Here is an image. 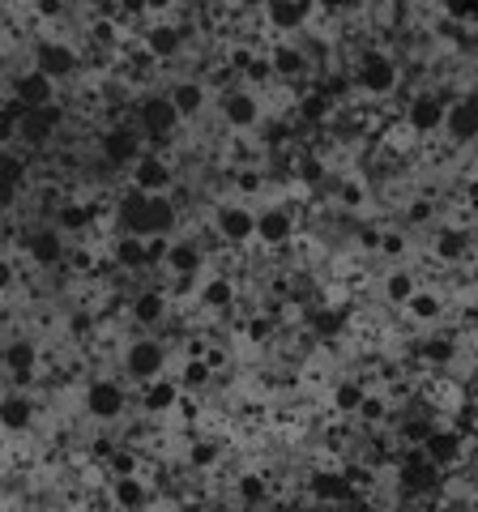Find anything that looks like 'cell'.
<instances>
[{"instance_id": "obj_1", "label": "cell", "mask_w": 478, "mask_h": 512, "mask_svg": "<svg viewBox=\"0 0 478 512\" xmlns=\"http://www.w3.org/2000/svg\"><path fill=\"white\" fill-rule=\"evenodd\" d=\"M350 82H355L359 94H368V99H389L397 82H402V69H397V60L385 47H363L355 69H350Z\"/></svg>"}, {"instance_id": "obj_2", "label": "cell", "mask_w": 478, "mask_h": 512, "mask_svg": "<svg viewBox=\"0 0 478 512\" xmlns=\"http://www.w3.org/2000/svg\"><path fill=\"white\" fill-rule=\"evenodd\" d=\"M449 94L444 90H414L406 107H402V120L414 128L419 137H436L444 133V116H449Z\"/></svg>"}, {"instance_id": "obj_3", "label": "cell", "mask_w": 478, "mask_h": 512, "mask_svg": "<svg viewBox=\"0 0 478 512\" xmlns=\"http://www.w3.org/2000/svg\"><path fill=\"white\" fill-rule=\"evenodd\" d=\"M214 231L227 248H244L257 239V210L244 201H222L218 214H214Z\"/></svg>"}, {"instance_id": "obj_4", "label": "cell", "mask_w": 478, "mask_h": 512, "mask_svg": "<svg viewBox=\"0 0 478 512\" xmlns=\"http://www.w3.org/2000/svg\"><path fill=\"white\" fill-rule=\"evenodd\" d=\"M137 128H141V137H150V141H167L175 128H180V111H175L171 94H146V99L137 103Z\"/></svg>"}, {"instance_id": "obj_5", "label": "cell", "mask_w": 478, "mask_h": 512, "mask_svg": "<svg viewBox=\"0 0 478 512\" xmlns=\"http://www.w3.org/2000/svg\"><path fill=\"white\" fill-rule=\"evenodd\" d=\"M69 120V111L60 107V103H47V107H30L22 111V120H18V141H26V146H47L60 128H65Z\"/></svg>"}, {"instance_id": "obj_6", "label": "cell", "mask_w": 478, "mask_h": 512, "mask_svg": "<svg viewBox=\"0 0 478 512\" xmlns=\"http://www.w3.org/2000/svg\"><path fill=\"white\" fill-rule=\"evenodd\" d=\"M466 448H470V436L461 431L457 423H436V431L423 440V453L436 461L440 470H453L461 466V457H466Z\"/></svg>"}, {"instance_id": "obj_7", "label": "cell", "mask_w": 478, "mask_h": 512, "mask_svg": "<svg viewBox=\"0 0 478 512\" xmlns=\"http://www.w3.org/2000/svg\"><path fill=\"white\" fill-rule=\"evenodd\" d=\"M124 406H129V397H124V384L120 380H90L86 384V414L94 423H116Z\"/></svg>"}, {"instance_id": "obj_8", "label": "cell", "mask_w": 478, "mask_h": 512, "mask_svg": "<svg viewBox=\"0 0 478 512\" xmlns=\"http://www.w3.org/2000/svg\"><path fill=\"white\" fill-rule=\"evenodd\" d=\"M141 128H129V124H116V128H103V137H99V154H103V163L107 167H133L141 154V141L146 137H137Z\"/></svg>"}, {"instance_id": "obj_9", "label": "cell", "mask_w": 478, "mask_h": 512, "mask_svg": "<svg viewBox=\"0 0 478 512\" xmlns=\"http://www.w3.org/2000/svg\"><path fill=\"white\" fill-rule=\"evenodd\" d=\"M163 367H167V346L154 342V338H137V342H129V350H124V372H129L137 384L163 376Z\"/></svg>"}, {"instance_id": "obj_10", "label": "cell", "mask_w": 478, "mask_h": 512, "mask_svg": "<svg viewBox=\"0 0 478 512\" xmlns=\"http://www.w3.org/2000/svg\"><path fill=\"white\" fill-rule=\"evenodd\" d=\"M218 111H222V124L239 128V133H248V128L261 124V99H257V90H244V86H231L227 94H222Z\"/></svg>"}, {"instance_id": "obj_11", "label": "cell", "mask_w": 478, "mask_h": 512, "mask_svg": "<svg viewBox=\"0 0 478 512\" xmlns=\"http://www.w3.org/2000/svg\"><path fill=\"white\" fill-rule=\"evenodd\" d=\"M312 5L316 0H265L261 22L265 30H278V35H295L312 22Z\"/></svg>"}, {"instance_id": "obj_12", "label": "cell", "mask_w": 478, "mask_h": 512, "mask_svg": "<svg viewBox=\"0 0 478 512\" xmlns=\"http://www.w3.org/2000/svg\"><path fill=\"white\" fill-rule=\"evenodd\" d=\"M35 69H43L52 82H69V77H77V69H82V56H77V47L60 43V39H43L35 47Z\"/></svg>"}, {"instance_id": "obj_13", "label": "cell", "mask_w": 478, "mask_h": 512, "mask_svg": "<svg viewBox=\"0 0 478 512\" xmlns=\"http://www.w3.org/2000/svg\"><path fill=\"white\" fill-rule=\"evenodd\" d=\"M56 86L60 82H52L43 69L30 64V69H22L18 77H13V99H18L26 111L30 107H47V103H56Z\"/></svg>"}, {"instance_id": "obj_14", "label": "cell", "mask_w": 478, "mask_h": 512, "mask_svg": "<svg viewBox=\"0 0 478 512\" xmlns=\"http://www.w3.org/2000/svg\"><path fill=\"white\" fill-rule=\"evenodd\" d=\"M184 402V384L171 380V376H154L141 384V410L154 414V419H163V414H171L175 406Z\"/></svg>"}, {"instance_id": "obj_15", "label": "cell", "mask_w": 478, "mask_h": 512, "mask_svg": "<svg viewBox=\"0 0 478 512\" xmlns=\"http://www.w3.org/2000/svg\"><path fill=\"white\" fill-rule=\"evenodd\" d=\"M257 239L265 248H286L295 239V214L286 205H265L257 214Z\"/></svg>"}, {"instance_id": "obj_16", "label": "cell", "mask_w": 478, "mask_h": 512, "mask_svg": "<svg viewBox=\"0 0 478 512\" xmlns=\"http://www.w3.org/2000/svg\"><path fill=\"white\" fill-rule=\"evenodd\" d=\"M26 256H30V265H39V269H56L60 261H65V231L60 227L30 231L26 235Z\"/></svg>"}, {"instance_id": "obj_17", "label": "cell", "mask_w": 478, "mask_h": 512, "mask_svg": "<svg viewBox=\"0 0 478 512\" xmlns=\"http://www.w3.org/2000/svg\"><path fill=\"white\" fill-rule=\"evenodd\" d=\"M304 325H308V333L316 342H338L346 333V325H350V312L338 308V303H316V308L304 312Z\"/></svg>"}, {"instance_id": "obj_18", "label": "cell", "mask_w": 478, "mask_h": 512, "mask_svg": "<svg viewBox=\"0 0 478 512\" xmlns=\"http://www.w3.org/2000/svg\"><path fill=\"white\" fill-rule=\"evenodd\" d=\"M308 495L321 504H342V500H355V483L346 478V470H312L308 474Z\"/></svg>"}, {"instance_id": "obj_19", "label": "cell", "mask_w": 478, "mask_h": 512, "mask_svg": "<svg viewBox=\"0 0 478 512\" xmlns=\"http://www.w3.org/2000/svg\"><path fill=\"white\" fill-rule=\"evenodd\" d=\"M175 184V171L163 154H141L137 163H133V188L141 192H171Z\"/></svg>"}, {"instance_id": "obj_20", "label": "cell", "mask_w": 478, "mask_h": 512, "mask_svg": "<svg viewBox=\"0 0 478 512\" xmlns=\"http://www.w3.org/2000/svg\"><path fill=\"white\" fill-rule=\"evenodd\" d=\"M163 269L171 278H197L205 269V248L197 244V239H171Z\"/></svg>"}, {"instance_id": "obj_21", "label": "cell", "mask_w": 478, "mask_h": 512, "mask_svg": "<svg viewBox=\"0 0 478 512\" xmlns=\"http://www.w3.org/2000/svg\"><path fill=\"white\" fill-rule=\"evenodd\" d=\"M111 265L124 269V274H141V269H150L146 235H129V231H120L116 239H111Z\"/></svg>"}, {"instance_id": "obj_22", "label": "cell", "mask_w": 478, "mask_h": 512, "mask_svg": "<svg viewBox=\"0 0 478 512\" xmlns=\"http://www.w3.org/2000/svg\"><path fill=\"white\" fill-rule=\"evenodd\" d=\"M0 359H5V367H9L13 380L26 384V380H35L39 342H35V338H13V342H5V350H0Z\"/></svg>"}, {"instance_id": "obj_23", "label": "cell", "mask_w": 478, "mask_h": 512, "mask_svg": "<svg viewBox=\"0 0 478 512\" xmlns=\"http://www.w3.org/2000/svg\"><path fill=\"white\" fill-rule=\"evenodd\" d=\"M235 299H239V286H235V278L231 274H210L201 286H197V303L205 312H231L235 308Z\"/></svg>"}, {"instance_id": "obj_24", "label": "cell", "mask_w": 478, "mask_h": 512, "mask_svg": "<svg viewBox=\"0 0 478 512\" xmlns=\"http://www.w3.org/2000/svg\"><path fill=\"white\" fill-rule=\"evenodd\" d=\"M444 137H449L453 146H474V141H478V111L466 99L449 103V116H444Z\"/></svg>"}, {"instance_id": "obj_25", "label": "cell", "mask_w": 478, "mask_h": 512, "mask_svg": "<svg viewBox=\"0 0 478 512\" xmlns=\"http://www.w3.org/2000/svg\"><path fill=\"white\" fill-rule=\"evenodd\" d=\"M141 43H146V52L154 60H175L184 52V30L175 26V22H154L146 35H141Z\"/></svg>"}, {"instance_id": "obj_26", "label": "cell", "mask_w": 478, "mask_h": 512, "mask_svg": "<svg viewBox=\"0 0 478 512\" xmlns=\"http://www.w3.org/2000/svg\"><path fill=\"white\" fill-rule=\"evenodd\" d=\"M167 94H171L175 111H180V120H197L201 111H205V103H210V86L197 82V77H184V82H175Z\"/></svg>"}, {"instance_id": "obj_27", "label": "cell", "mask_w": 478, "mask_h": 512, "mask_svg": "<svg viewBox=\"0 0 478 512\" xmlns=\"http://www.w3.org/2000/svg\"><path fill=\"white\" fill-rule=\"evenodd\" d=\"M167 308H171V299H167V291H158V286H150V291H137V295L129 299V316L137 320V325H146V329L163 325Z\"/></svg>"}, {"instance_id": "obj_28", "label": "cell", "mask_w": 478, "mask_h": 512, "mask_svg": "<svg viewBox=\"0 0 478 512\" xmlns=\"http://www.w3.org/2000/svg\"><path fill=\"white\" fill-rule=\"evenodd\" d=\"M0 427L13 431V436H22L26 427H35V397H26V393L0 397Z\"/></svg>"}, {"instance_id": "obj_29", "label": "cell", "mask_w": 478, "mask_h": 512, "mask_svg": "<svg viewBox=\"0 0 478 512\" xmlns=\"http://www.w3.org/2000/svg\"><path fill=\"white\" fill-rule=\"evenodd\" d=\"M470 248H474V239H470L466 227H440L436 239H432V256H436V261H444V265L466 261Z\"/></svg>"}, {"instance_id": "obj_30", "label": "cell", "mask_w": 478, "mask_h": 512, "mask_svg": "<svg viewBox=\"0 0 478 512\" xmlns=\"http://www.w3.org/2000/svg\"><path fill=\"white\" fill-rule=\"evenodd\" d=\"M414 291H419V274H414L410 265H397V269H389L385 282H380V295H385L389 308H406Z\"/></svg>"}, {"instance_id": "obj_31", "label": "cell", "mask_w": 478, "mask_h": 512, "mask_svg": "<svg viewBox=\"0 0 478 512\" xmlns=\"http://www.w3.org/2000/svg\"><path fill=\"white\" fill-rule=\"evenodd\" d=\"M444 308H449V299H444L440 291L419 286V291L410 295V303H406V316H410V325H436V320L444 316Z\"/></svg>"}, {"instance_id": "obj_32", "label": "cell", "mask_w": 478, "mask_h": 512, "mask_svg": "<svg viewBox=\"0 0 478 512\" xmlns=\"http://www.w3.org/2000/svg\"><path fill=\"white\" fill-rule=\"evenodd\" d=\"M414 355H419L423 363H432V367H449L461 355V342L453 338V333H432V338H423L419 346H414Z\"/></svg>"}, {"instance_id": "obj_33", "label": "cell", "mask_w": 478, "mask_h": 512, "mask_svg": "<svg viewBox=\"0 0 478 512\" xmlns=\"http://www.w3.org/2000/svg\"><path fill=\"white\" fill-rule=\"evenodd\" d=\"M175 222H180V210L171 205L167 192H150V205H146V235H171Z\"/></svg>"}, {"instance_id": "obj_34", "label": "cell", "mask_w": 478, "mask_h": 512, "mask_svg": "<svg viewBox=\"0 0 478 512\" xmlns=\"http://www.w3.org/2000/svg\"><path fill=\"white\" fill-rule=\"evenodd\" d=\"M269 60H274V77H282V82H295L299 73L312 69V60L304 47H291V43H278L274 52H269Z\"/></svg>"}, {"instance_id": "obj_35", "label": "cell", "mask_w": 478, "mask_h": 512, "mask_svg": "<svg viewBox=\"0 0 478 512\" xmlns=\"http://www.w3.org/2000/svg\"><path fill=\"white\" fill-rule=\"evenodd\" d=\"M111 504L141 508V504H150V491H146V483H141L137 474H111Z\"/></svg>"}, {"instance_id": "obj_36", "label": "cell", "mask_w": 478, "mask_h": 512, "mask_svg": "<svg viewBox=\"0 0 478 512\" xmlns=\"http://www.w3.org/2000/svg\"><path fill=\"white\" fill-rule=\"evenodd\" d=\"M291 167H295L291 175H295V180L304 184L308 192H312V188H321V184L329 180V167H325V158L316 154V150H312V154H308V150H304V154H295V163H291Z\"/></svg>"}, {"instance_id": "obj_37", "label": "cell", "mask_w": 478, "mask_h": 512, "mask_svg": "<svg viewBox=\"0 0 478 512\" xmlns=\"http://www.w3.org/2000/svg\"><path fill=\"white\" fill-rule=\"evenodd\" d=\"M363 397H368V389H363V380H338V384H333V393H329V402H333V410H338V414H346V419H350V414H359V406H363Z\"/></svg>"}, {"instance_id": "obj_38", "label": "cell", "mask_w": 478, "mask_h": 512, "mask_svg": "<svg viewBox=\"0 0 478 512\" xmlns=\"http://www.w3.org/2000/svg\"><path fill=\"white\" fill-rule=\"evenodd\" d=\"M188 466L193 470H214L218 461H222V440H214V436H197L193 444H188Z\"/></svg>"}, {"instance_id": "obj_39", "label": "cell", "mask_w": 478, "mask_h": 512, "mask_svg": "<svg viewBox=\"0 0 478 512\" xmlns=\"http://www.w3.org/2000/svg\"><path fill=\"white\" fill-rule=\"evenodd\" d=\"M90 222H94V205H86V201H65V205L56 210V227L69 231V235H73V231H86Z\"/></svg>"}, {"instance_id": "obj_40", "label": "cell", "mask_w": 478, "mask_h": 512, "mask_svg": "<svg viewBox=\"0 0 478 512\" xmlns=\"http://www.w3.org/2000/svg\"><path fill=\"white\" fill-rule=\"evenodd\" d=\"M235 495H239V504H265L274 491H269V478L265 474H252L248 470V474L235 478Z\"/></svg>"}, {"instance_id": "obj_41", "label": "cell", "mask_w": 478, "mask_h": 512, "mask_svg": "<svg viewBox=\"0 0 478 512\" xmlns=\"http://www.w3.org/2000/svg\"><path fill=\"white\" fill-rule=\"evenodd\" d=\"M22 103L18 99H9L5 107H0V150H9L13 141H18V120H22Z\"/></svg>"}, {"instance_id": "obj_42", "label": "cell", "mask_w": 478, "mask_h": 512, "mask_svg": "<svg viewBox=\"0 0 478 512\" xmlns=\"http://www.w3.org/2000/svg\"><path fill=\"white\" fill-rule=\"evenodd\" d=\"M436 423H440V419H402V427H397V440H402V448L423 444V440L436 431Z\"/></svg>"}, {"instance_id": "obj_43", "label": "cell", "mask_w": 478, "mask_h": 512, "mask_svg": "<svg viewBox=\"0 0 478 512\" xmlns=\"http://www.w3.org/2000/svg\"><path fill=\"white\" fill-rule=\"evenodd\" d=\"M210 376H214V363L210 359H193V363H188L184 367V376H180V384H184V389L188 393H197V389H205V384H210Z\"/></svg>"}, {"instance_id": "obj_44", "label": "cell", "mask_w": 478, "mask_h": 512, "mask_svg": "<svg viewBox=\"0 0 478 512\" xmlns=\"http://www.w3.org/2000/svg\"><path fill=\"white\" fill-rule=\"evenodd\" d=\"M338 205L342 210H363V205H368V188L355 184V180H342L338 184Z\"/></svg>"}, {"instance_id": "obj_45", "label": "cell", "mask_w": 478, "mask_h": 512, "mask_svg": "<svg viewBox=\"0 0 478 512\" xmlns=\"http://www.w3.org/2000/svg\"><path fill=\"white\" fill-rule=\"evenodd\" d=\"M385 410H389V402H385V397L368 393V397H363V406H359V414H355V419H359V423H380V419H385Z\"/></svg>"}, {"instance_id": "obj_46", "label": "cell", "mask_w": 478, "mask_h": 512, "mask_svg": "<svg viewBox=\"0 0 478 512\" xmlns=\"http://www.w3.org/2000/svg\"><path fill=\"white\" fill-rule=\"evenodd\" d=\"M0 175H5V180H13V184H22V180H26V163H22L18 154L0 150Z\"/></svg>"}, {"instance_id": "obj_47", "label": "cell", "mask_w": 478, "mask_h": 512, "mask_svg": "<svg viewBox=\"0 0 478 512\" xmlns=\"http://www.w3.org/2000/svg\"><path fill=\"white\" fill-rule=\"evenodd\" d=\"M410 244L402 231H380V256H406Z\"/></svg>"}, {"instance_id": "obj_48", "label": "cell", "mask_w": 478, "mask_h": 512, "mask_svg": "<svg viewBox=\"0 0 478 512\" xmlns=\"http://www.w3.org/2000/svg\"><path fill=\"white\" fill-rule=\"evenodd\" d=\"M436 218V205L432 201H414V205H406V222H432Z\"/></svg>"}, {"instance_id": "obj_49", "label": "cell", "mask_w": 478, "mask_h": 512, "mask_svg": "<svg viewBox=\"0 0 478 512\" xmlns=\"http://www.w3.org/2000/svg\"><path fill=\"white\" fill-rule=\"evenodd\" d=\"M111 474H137V457L129 448H120V453H111Z\"/></svg>"}, {"instance_id": "obj_50", "label": "cell", "mask_w": 478, "mask_h": 512, "mask_svg": "<svg viewBox=\"0 0 478 512\" xmlns=\"http://www.w3.org/2000/svg\"><path fill=\"white\" fill-rule=\"evenodd\" d=\"M325 13H359L363 9V0H316Z\"/></svg>"}, {"instance_id": "obj_51", "label": "cell", "mask_w": 478, "mask_h": 512, "mask_svg": "<svg viewBox=\"0 0 478 512\" xmlns=\"http://www.w3.org/2000/svg\"><path fill=\"white\" fill-rule=\"evenodd\" d=\"M18 188H22V184H13V180H5V175H0V214H5L9 205L18 201Z\"/></svg>"}, {"instance_id": "obj_52", "label": "cell", "mask_w": 478, "mask_h": 512, "mask_svg": "<svg viewBox=\"0 0 478 512\" xmlns=\"http://www.w3.org/2000/svg\"><path fill=\"white\" fill-rule=\"evenodd\" d=\"M35 13H39V18H60L65 5H60V0H35Z\"/></svg>"}, {"instance_id": "obj_53", "label": "cell", "mask_w": 478, "mask_h": 512, "mask_svg": "<svg viewBox=\"0 0 478 512\" xmlns=\"http://www.w3.org/2000/svg\"><path fill=\"white\" fill-rule=\"evenodd\" d=\"M13 282H18V274H13V265L5 261V256H0V295L13 291Z\"/></svg>"}, {"instance_id": "obj_54", "label": "cell", "mask_w": 478, "mask_h": 512, "mask_svg": "<svg viewBox=\"0 0 478 512\" xmlns=\"http://www.w3.org/2000/svg\"><path fill=\"white\" fill-rule=\"evenodd\" d=\"M146 0H120V13H146Z\"/></svg>"}, {"instance_id": "obj_55", "label": "cell", "mask_w": 478, "mask_h": 512, "mask_svg": "<svg viewBox=\"0 0 478 512\" xmlns=\"http://www.w3.org/2000/svg\"><path fill=\"white\" fill-rule=\"evenodd\" d=\"M146 5H150V9H158V13H163V9H171V5H175V0H146Z\"/></svg>"}, {"instance_id": "obj_56", "label": "cell", "mask_w": 478, "mask_h": 512, "mask_svg": "<svg viewBox=\"0 0 478 512\" xmlns=\"http://www.w3.org/2000/svg\"><path fill=\"white\" fill-rule=\"evenodd\" d=\"M231 5H239V0H231Z\"/></svg>"}]
</instances>
